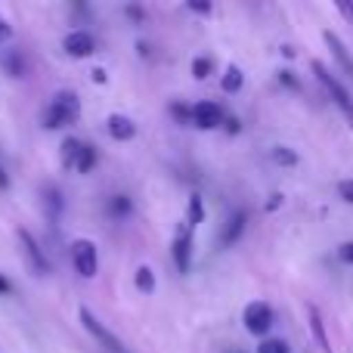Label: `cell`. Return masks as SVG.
Listing matches in <instances>:
<instances>
[{
	"mask_svg": "<svg viewBox=\"0 0 353 353\" xmlns=\"http://www.w3.org/2000/svg\"><path fill=\"white\" fill-rule=\"evenodd\" d=\"M130 211H134V201H130L128 195H112V199H109V214L115 220L130 217Z\"/></svg>",
	"mask_w": 353,
	"mask_h": 353,
	"instance_id": "17",
	"label": "cell"
},
{
	"mask_svg": "<svg viewBox=\"0 0 353 353\" xmlns=\"http://www.w3.org/2000/svg\"><path fill=\"white\" fill-rule=\"evenodd\" d=\"M242 84H245V74H242V68H239V65H226L223 81H220V87H223V93H239V90H242Z\"/></svg>",
	"mask_w": 353,
	"mask_h": 353,
	"instance_id": "15",
	"label": "cell"
},
{
	"mask_svg": "<svg viewBox=\"0 0 353 353\" xmlns=\"http://www.w3.org/2000/svg\"><path fill=\"white\" fill-rule=\"evenodd\" d=\"M223 128L230 130V134H239V130H242V128H239V118H226V121H223Z\"/></svg>",
	"mask_w": 353,
	"mask_h": 353,
	"instance_id": "27",
	"label": "cell"
},
{
	"mask_svg": "<svg viewBox=\"0 0 353 353\" xmlns=\"http://www.w3.org/2000/svg\"><path fill=\"white\" fill-rule=\"evenodd\" d=\"M171 254H174L176 270H180V273H189V267H192V226H186V220L176 226V236L171 242Z\"/></svg>",
	"mask_w": 353,
	"mask_h": 353,
	"instance_id": "7",
	"label": "cell"
},
{
	"mask_svg": "<svg viewBox=\"0 0 353 353\" xmlns=\"http://www.w3.org/2000/svg\"><path fill=\"white\" fill-rule=\"evenodd\" d=\"M338 195H341V201L353 205V180H341V183H338Z\"/></svg>",
	"mask_w": 353,
	"mask_h": 353,
	"instance_id": "25",
	"label": "cell"
},
{
	"mask_svg": "<svg viewBox=\"0 0 353 353\" xmlns=\"http://www.w3.org/2000/svg\"><path fill=\"white\" fill-rule=\"evenodd\" d=\"M105 128H109V137L118 143H128L137 137V124L130 121L128 115H109V121H105Z\"/></svg>",
	"mask_w": 353,
	"mask_h": 353,
	"instance_id": "12",
	"label": "cell"
},
{
	"mask_svg": "<svg viewBox=\"0 0 353 353\" xmlns=\"http://www.w3.org/2000/svg\"><path fill=\"white\" fill-rule=\"evenodd\" d=\"M257 353H292V347L282 338H267V341L257 344Z\"/></svg>",
	"mask_w": 353,
	"mask_h": 353,
	"instance_id": "22",
	"label": "cell"
},
{
	"mask_svg": "<svg viewBox=\"0 0 353 353\" xmlns=\"http://www.w3.org/2000/svg\"><path fill=\"white\" fill-rule=\"evenodd\" d=\"M93 165H97V149L84 143V149H81V159H78V168H74V171H78V174H87Z\"/></svg>",
	"mask_w": 353,
	"mask_h": 353,
	"instance_id": "21",
	"label": "cell"
},
{
	"mask_svg": "<svg viewBox=\"0 0 353 353\" xmlns=\"http://www.w3.org/2000/svg\"><path fill=\"white\" fill-rule=\"evenodd\" d=\"M16 236H19V245H22L25 261H28V267L34 270V276H47L50 273V261H47V254H43L41 242H37L28 230H19Z\"/></svg>",
	"mask_w": 353,
	"mask_h": 353,
	"instance_id": "6",
	"label": "cell"
},
{
	"mask_svg": "<svg viewBox=\"0 0 353 353\" xmlns=\"http://www.w3.org/2000/svg\"><path fill=\"white\" fill-rule=\"evenodd\" d=\"M313 74H316V81L325 87V93H329V97H332V103H335L338 109H341V115H344V118H347V121L353 124V97H350V90H347V87H344L341 81H338L335 74H332L329 68H325L319 59H313Z\"/></svg>",
	"mask_w": 353,
	"mask_h": 353,
	"instance_id": "2",
	"label": "cell"
},
{
	"mask_svg": "<svg viewBox=\"0 0 353 353\" xmlns=\"http://www.w3.org/2000/svg\"><path fill=\"white\" fill-rule=\"evenodd\" d=\"M245 223H248V214H245V211H232L230 220L223 223V230H220V245H223V248L236 245L239 239H242V232H245Z\"/></svg>",
	"mask_w": 353,
	"mask_h": 353,
	"instance_id": "11",
	"label": "cell"
},
{
	"mask_svg": "<svg viewBox=\"0 0 353 353\" xmlns=\"http://www.w3.org/2000/svg\"><path fill=\"white\" fill-rule=\"evenodd\" d=\"M0 65H3V72L10 78H22V72H25V62L16 50H0Z\"/></svg>",
	"mask_w": 353,
	"mask_h": 353,
	"instance_id": "14",
	"label": "cell"
},
{
	"mask_svg": "<svg viewBox=\"0 0 353 353\" xmlns=\"http://www.w3.org/2000/svg\"><path fill=\"white\" fill-rule=\"evenodd\" d=\"M62 47H65V53L72 59H87V56L97 53V41H93L90 31H72V34H65Z\"/></svg>",
	"mask_w": 353,
	"mask_h": 353,
	"instance_id": "9",
	"label": "cell"
},
{
	"mask_svg": "<svg viewBox=\"0 0 353 353\" xmlns=\"http://www.w3.org/2000/svg\"><path fill=\"white\" fill-rule=\"evenodd\" d=\"M323 41L329 43V50H332V56H335V62H338V65H341V72L347 74V78H353V56H350V50L344 47V41H341V37H338L335 31H329V28H325V31H323Z\"/></svg>",
	"mask_w": 353,
	"mask_h": 353,
	"instance_id": "10",
	"label": "cell"
},
{
	"mask_svg": "<svg viewBox=\"0 0 353 353\" xmlns=\"http://www.w3.org/2000/svg\"><path fill=\"white\" fill-rule=\"evenodd\" d=\"M78 316H81V325H84V329L90 332V335L97 338V341L103 344V347L109 350V353H130V350L121 344V338H118L115 332H109V329H105V323H103V319H99L93 310H87V307H81V310H78Z\"/></svg>",
	"mask_w": 353,
	"mask_h": 353,
	"instance_id": "3",
	"label": "cell"
},
{
	"mask_svg": "<svg viewBox=\"0 0 353 353\" xmlns=\"http://www.w3.org/2000/svg\"><path fill=\"white\" fill-rule=\"evenodd\" d=\"M310 325H313V335H316V341H319V347H323V353H332V344H329V338H325L323 316H319L316 307H310Z\"/></svg>",
	"mask_w": 353,
	"mask_h": 353,
	"instance_id": "18",
	"label": "cell"
},
{
	"mask_svg": "<svg viewBox=\"0 0 353 353\" xmlns=\"http://www.w3.org/2000/svg\"><path fill=\"white\" fill-rule=\"evenodd\" d=\"M6 186H10V176H6L3 168H0V189H6Z\"/></svg>",
	"mask_w": 353,
	"mask_h": 353,
	"instance_id": "32",
	"label": "cell"
},
{
	"mask_svg": "<svg viewBox=\"0 0 353 353\" xmlns=\"http://www.w3.org/2000/svg\"><path fill=\"white\" fill-rule=\"evenodd\" d=\"M223 121H226V112L217 103H211V99H201V103L192 105V124L199 130H217L223 128Z\"/></svg>",
	"mask_w": 353,
	"mask_h": 353,
	"instance_id": "8",
	"label": "cell"
},
{
	"mask_svg": "<svg viewBox=\"0 0 353 353\" xmlns=\"http://www.w3.org/2000/svg\"><path fill=\"white\" fill-rule=\"evenodd\" d=\"M279 81L285 87H292V90H301V81L294 78V72H279Z\"/></svg>",
	"mask_w": 353,
	"mask_h": 353,
	"instance_id": "26",
	"label": "cell"
},
{
	"mask_svg": "<svg viewBox=\"0 0 353 353\" xmlns=\"http://www.w3.org/2000/svg\"><path fill=\"white\" fill-rule=\"evenodd\" d=\"M211 59H208V56H199V59H192V78L195 81H205L208 74H211Z\"/></svg>",
	"mask_w": 353,
	"mask_h": 353,
	"instance_id": "23",
	"label": "cell"
},
{
	"mask_svg": "<svg viewBox=\"0 0 353 353\" xmlns=\"http://www.w3.org/2000/svg\"><path fill=\"white\" fill-rule=\"evenodd\" d=\"M134 285H137V292H143V294H152L155 292V273H152V267H137V273H134Z\"/></svg>",
	"mask_w": 353,
	"mask_h": 353,
	"instance_id": "16",
	"label": "cell"
},
{
	"mask_svg": "<svg viewBox=\"0 0 353 353\" xmlns=\"http://www.w3.org/2000/svg\"><path fill=\"white\" fill-rule=\"evenodd\" d=\"M338 10H341L344 16H350V19H353V3H350V0H338Z\"/></svg>",
	"mask_w": 353,
	"mask_h": 353,
	"instance_id": "28",
	"label": "cell"
},
{
	"mask_svg": "<svg viewBox=\"0 0 353 353\" xmlns=\"http://www.w3.org/2000/svg\"><path fill=\"white\" fill-rule=\"evenodd\" d=\"M338 261H341V263H347V267H353V242L338 245Z\"/></svg>",
	"mask_w": 353,
	"mask_h": 353,
	"instance_id": "24",
	"label": "cell"
},
{
	"mask_svg": "<svg viewBox=\"0 0 353 353\" xmlns=\"http://www.w3.org/2000/svg\"><path fill=\"white\" fill-rule=\"evenodd\" d=\"M0 294H10V282H6L3 276H0Z\"/></svg>",
	"mask_w": 353,
	"mask_h": 353,
	"instance_id": "31",
	"label": "cell"
},
{
	"mask_svg": "<svg viewBox=\"0 0 353 353\" xmlns=\"http://www.w3.org/2000/svg\"><path fill=\"white\" fill-rule=\"evenodd\" d=\"M81 149H84V143L74 140V137H65L62 140V168H78V159H81Z\"/></svg>",
	"mask_w": 353,
	"mask_h": 353,
	"instance_id": "13",
	"label": "cell"
},
{
	"mask_svg": "<svg viewBox=\"0 0 353 353\" xmlns=\"http://www.w3.org/2000/svg\"><path fill=\"white\" fill-rule=\"evenodd\" d=\"M270 159L276 161V165H282V168H294L298 165V152H294V149H288V146H273L270 149Z\"/></svg>",
	"mask_w": 353,
	"mask_h": 353,
	"instance_id": "19",
	"label": "cell"
},
{
	"mask_svg": "<svg viewBox=\"0 0 353 353\" xmlns=\"http://www.w3.org/2000/svg\"><path fill=\"white\" fill-rule=\"evenodd\" d=\"M10 34H12V31H10V25H6L3 19H0V43H3V41H6V37H10Z\"/></svg>",
	"mask_w": 353,
	"mask_h": 353,
	"instance_id": "29",
	"label": "cell"
},
{
	"mask_svg": "<svg viewBox=\"0 0 353 353\" xmlns=\"http://www.w3.org/2000/svg\"><path fill=\"white\" fill-rule=\"evenodd\" d=\"M81 118V99L74 93H56L53 103L47 105L43 112V128L50 130H59V128H68Z\"/></svg>",
	"mask_w": 353,
	"mask_h": 353,
	"instance_id": "1",
	"label": "cell"
},
{
	"mask_svg": "<svg viewBox=\"0 0 353 353\" xmlns=\"http://www.w3.org/2000/svg\"><path fill=\"white\" fill-rule=\"evenodd\" d=\"M201 220H205V205H201V199L199 195H192V199H189V214H186V226H199Z\"/></svg>",
	"mask_w": 353,
	"mask_h": 353,
	"instance_id": "20",
	"label": "cell"
},
{
	"mask_svg": "<svg viewBox=\"0 0 353 353\" xmlns=\"http://www.w3.org/2000/svg\"><path fill=\"white\" fill-rule=\"evenodd\" d=\"M242 323H245V332H248V335L263 338L270 332V325H273V307H270L267 301H251L242 313Z\"/></svg>",
	"mask_w": 353,
	"mask_h": 353,
	"instance_id": "5",
	"label": "cell"
},
{
	"mask_svg": "<svg viewBox=\"0 0 353 353\" xmlns=\"http://www.w3.org/2000/svg\"><path fill=\"white\" fill-rule=\"evenodd\" d=\"M192 12H211V3H189Z\"/></svg>",
	"mask_w": 353,
	"mask_h": 353,
	"instance_id": "30",
	"label": "cell"
},
{
	"mask_svg": "<svg viewBox=\"0 0 353 353\" xmlns=\"http://www.w3.org/2000/svg\"><path fill=\"white\" fill-rule=\"evenodd\" d=\"M72 263H74V273L81 279H93L99 273V254H97V245L90 239H74L72 242Z\"/></svg>",
	"mask_w": 353,
	"mask_h": 353,
	"instance_id": "4",
	"label": "cell"
}]
</instances>
